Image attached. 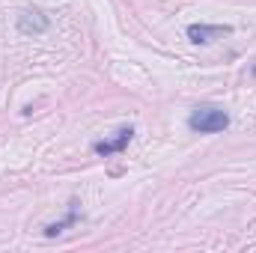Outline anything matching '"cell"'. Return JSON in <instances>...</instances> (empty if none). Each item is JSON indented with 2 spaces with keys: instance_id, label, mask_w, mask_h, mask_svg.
Listing matches in <instances>:
<instances>
[{
  "instance_id": "1",
  "label": "cell",
  "mask_w": 256,
  "mask_h": 253,
  "mask_svg": "<svg viewBox=\"0 0 256 253\" xmlns=\"http://www.w3.org/2000/svg\"><path fill=\"white\" fill-rule=\"evenodd\" d=\"M226 126H230V114L224 108H218V104H200L188 116V128L200 131V134H218Z\"/></svg>"
},
{
  "instance_id": "2",
  "label": "cell",
  "mask_w": 256,
  "mask_h": 253,
  "mask_svg": "<svg viewBox=\"0 0 256 253\" xmlns=\"http://www.w3.org/2000/svg\"><path fill=\"white\" fill-rule=\"evenodd\" d=\"M226 33H232L230 24H191L188 27V39L194 45H208V42H214L218 36H226Z\"/></svg>"
},
{
  "instance_id": "3",
  "label": "cell",
  "mask_w": 256,
  "mask_h": 253,
  "mask_svg": "<svg viewBox=\"0 0 256 253\" xmlns=\"http://www.w3.org/2000/svg\"><path fill=\"white\" fill-rule=\"evenodd\" d=\"M131 137H134V128H131V126L120 128V131H114V137H108V140H98V143H96V152H98L102 158H108V155H116V152H122L128 143H131Z\"/></svg>"
},
{
  "instance_id": "4",
  "label": "cell",
  "mask_w": 256,
  "mask_h": 253,
  "mask_svg": "<svg viewBox=\"0 0 256 253\" xmlns=\"http://www.w3.org/2000/svg\"><path fill=\"white\" fill-rule=\"evenodd\" d=\"M48 30V15H42L39 9H27L18 15V33L24 36H39Z\"/></svg>"
}]
</instances>
